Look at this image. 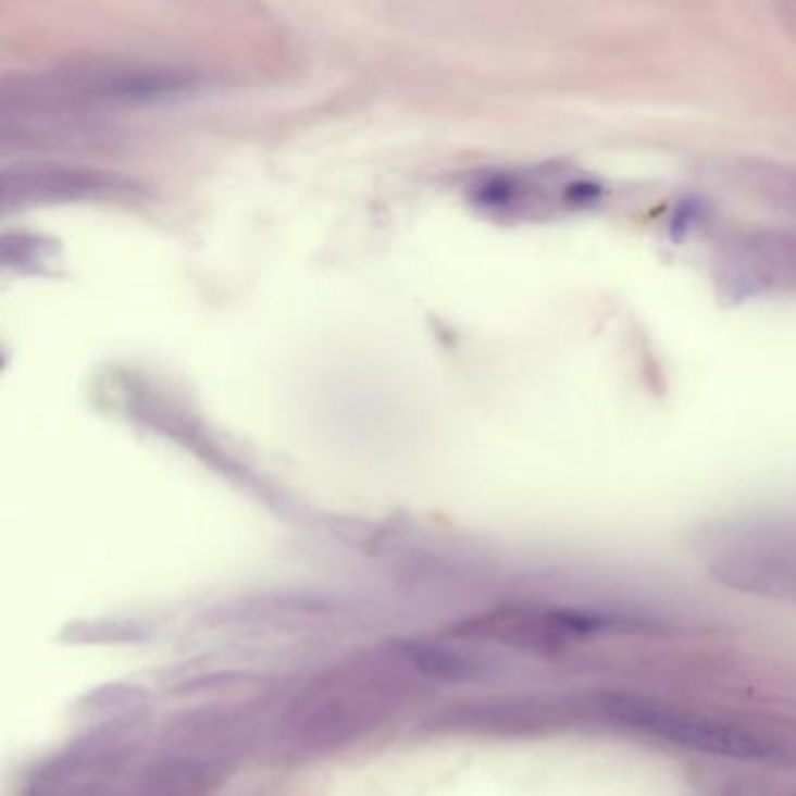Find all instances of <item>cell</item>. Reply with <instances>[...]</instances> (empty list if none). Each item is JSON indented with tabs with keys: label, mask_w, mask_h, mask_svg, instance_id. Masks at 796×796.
<instances>
[{
	"label": "cell",
	"mask_w": 796,
	"mask_h": 796,
	"mask_svg": "<svg viewBox=\"0 0 796 796\" xmlns=\"http://www.w3.org/2000/svg\"><path fill=\"white\" fill-rule=\"evenodd\" d=\"M722 264V281L738 297L796 295V232H743L726 241Z\"/></svg>",
	"instance_id": "6da1fadb"
},
{
	"label": "cell",
	"mask_w": 796,
	"mask_h": 796,
	"mask_svg": "<svg viewBox=\"0 0 796 796\" xmlns=\"http://www.w3.org/2000/svg\"><path fill=\"white\" fill-rule=\"evenodd\" d=\"M724 570L741 584L796 598V531H763L741 537L724 551Z\"/></svg>",
	"instance_id": "7a4b0ae2"
},
{
	"label": "cell",
	"mask_w": 796,
	"mask_h": 796,
	"mask_svg": "<svg viewBox=\"0 0 796 796\" xmlns=\"http://www.w3.org/2000/svg\"><path fill=\"white\" fill-rule=\"evenodd\" d=\"M726 181L743 195L796 217V166L763 159H736L724 166Z\"/></svg>",
	"instance_id": "3957f363"
}]
</instances>
